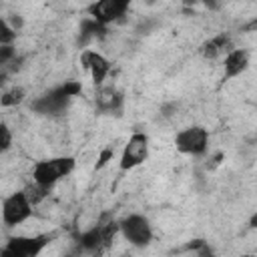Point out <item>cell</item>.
I'll list each match as a JSON object with an SVG mask.
<instances>
[{
	"label": "cell",
	"mask_w": 257,
	"mask_h": 257,
	"mask_svg": "<svg viewBox=\"0 0 257 257\" xmlns=\"http://www.w3.org/2000/svg\"><path fill=\"white\" fill-rule=\"evenodd\" d=\"M78 92H80V82L68 80V82H64V84L52 88V90L46 92L44 96L36 98V100L32 102V108H34L36 112H40V114H60V112L66 108L68 100H70L72 96H76Z\"/></svg>",
	"instance_id": "cell-1"
},
{
	"label": "cell",
	"mask_w": 257,
	"mask_h": 257,
	"mask_svg": "<svg viewBox=\"0 0 257 257\" xmlns=\"http://www.w3.org/2000/svg\"><path fill=\"white\" fill-rule=\"evenodd\" d=\"M74 169V159L72 157H52V159H44L38 161L32 169V181L44 185V187H52L54 183H58L60 179H64L66 175H70Z\"/></svg>",
	"instance_id": "cell-2"
},
{
	"label": "cell",
	"mask_w": 257,
	"mask_h": 257,
	"mask_svg": "<svg viewBox=\"0 0 257 257\" xmlns=\"http://www.w3.org/2000/svg\"><path fill=\"white\" fill-rule=\"evenodd\" d=\"M48 235H36V237H12L4 247L0 257H38L42 249L48 245Z\"/></svg>",
	"instance_id": "cell-3"
},
{
	"label": "cell",
	"mask_w": 257,
	"mask_h": 257,
	"mask_svg": "<svg viewBox=\"0 0 257 257\" xmlns=\"http://www.w3.org/2000/svg\"><path fill=\"white\" fill-rule=\"evenodd\" d=\"M120 233L135 247H147L153 241L151 223L143 215H128V217H124L120 221Z\"/></svg>",
	"instance_id": "cell-4"
},
{
	"label": "cell",
	"mask_w": 257,
	"mask_h": 257,
	"mask_svg": "<svg viewBox=\"0 0 257 257\" xmlns=\"http://www.w3.org/2000/svg\"><path fill=\"white\" fill-rule=\"evenodd\" d=\"M209 145V133L203 126H189L177 133L175 147L183 155H203Z\"/></svg>",
	"instance_id": "cell-5"
},
{
	"label": "cell",
	"mask_w": 257,
	"mask_h": 257,
	"mask_svg": "<svg viewBox=\"0 0 257 257\" xmlns=\"http://www.w3.org/2000/svg\"><path fill=\"white\" fill-rule=\"evenodd\" d=\"M30 215H32V205L26 199L24 191L12 193L10 197L4 199V203H2V221L8 227H14V225L24 223Z\"/></svg>",
	"instance_id": "cell-6"
},
{
	"label": "cell",
	"mask_w": 257,
	"mask_h": 257,
	"mask_svg": "<svg viewBox=\"0 0 257 257\" xmlns=\"http://www.w3.org/2000/svg\"><path fill=\"white\" fill-rule=\"evenodd\" d=\"M149 157V137L143 135V133H135L124 149H122V155H120V169L122 171H128V169H135L139 165H143Z\"/></svg>",
	"instance_id": "cell-7"
},
{
	"label": "cell",
	"mask_w": 257,
	"mask_h": 257,
	"mask_svg": "<svg viewBox=\"0 0 257 257\" xmlns=\"http://www.w3.org/2000/svg\"><path fill=\"white\" fill-rule=\"evenodd\" d=\"M86 10L92 20L106 26L118 20L120 16H124V12L128 10V2L126 0H98V2H92Z\"/></svg>",
	"instance_id": "cell-8"
},
{
	"label": "cell",
	"mask_w": 257,
	"mask_h": 257,
	"mask_svg": "<svg viewBox=\"0 0 257 257\" xmlns=\"http://www.w3.org/2000/svg\"><path fill=\"white\" fill-rule=\"evenodd\" d=\"M80 62H82V66L90 72L94 84H100V82L108 76V72H110V62H108L102 54H98V52H94V50H84V52L80 54Z\"/></svg>",
	"instance_id": "cell-9"
},
{
	"label": "cell",
	"mask_w": 257,
	"mask_h": 257,
	"mask_svg": "<svg viewBox=\"0 0 257 257\" xmlns=\"http://www.w3.org/2000/svg\"><path fill=\"white\" fill-rule=\"evenodd\" d=\"M249 66V54L241 48H233L225 54V78H235Z\"/></svg>",
	"instance_id": "cell-10"
},
{
	"label": "cell",
	"mask_w": 257,
	"mask_h": 257,
	"mask_svg": "<svg viewBox=\"0 0 257 257\" xmlns=\"http://www.w3.org/2000/svg\"><path fill=\"white\" fill-rule=\"evenodd\" d=\"M229 44H231L229 36H227V34H219V36L211 38L209 42H205L203 48H201V52H203L205 58H217V56H221V54L233 50V48H229Z\"/></svg>",
	"instance_id": "cell-11"
},
{
	"label": "cell",
	"mask_w": 257,
	"mask_h": 257,
	"mask_svg": "<svg viewBox=\"0 0 257 257\" xmlns=\"http://www.w3.org/2000/svg\"><path fill=\"white\" fill-rule=\"evenodd\" d=\"M96 104L100 110H106V112H112V110H120L122 106V94L114 88H104L96 94Z\"/></svg>",
	"instance_id": "cell-12"
},
{
	"label": "cell",
	"mask_w": 257,
	"mask_h": 257,
	"mask_svg": "<svg viewBox=\"0 0 257 257\" xmlns=\"http://www.w3.org/2000/svg\"><path fill=\"white\" fill-rule=\"evenodd\" d=\"M78 243L82 249L86 251H94L98 247L104 245V237H102V227H92L88 231H84L80 237H78Z\"/></svg>",
	"instance_id": "cell-13"
},
{
	"label": "cell",
	"mask_w": 257,
	"mask_h": 257,
	"mask_svg": "<svg viewBox=\"0 0 257 257\" xmlns=\"http://www.w3.org/2000/svg\"><path fill=\"white\" fill-rule=\"evenodd\" d=\"M104 32H106V26H102L100 22H96L92 18H86L80 24V38H82V42H86L90 38H96V36H102Z\"/></svg>",
	"instance_id": "cell-14"
},
{
	"label": "cell",
	"mask_w": 257,
	"mask_h": 257,
	"mask_svg": "<svg viewBox=\"0 0 257 257\" xmlns=\"http://www.w3.org/2000/svg\"><path fill=\"white\" fill-rule=\"evenodd\" d=\"M22 191H24V195H26V199L30 201L32 207L38 205L40 201H44V197L48 195V187H44V185H40V183H36V181H32L30 185H26Z\"/></svg>",
	"instance_id": "cell-15"
},
{
	"label": "cell",
	"mask_w": 257,
	"mask_h": 257,
	"mask_svg": "<svg viewBox=\"0 0 257 257\" xmlns=\"http://www.w3.org/2000/svg\"><path fill=\"white\" fill-rule=\"evenodd\" d=\"M22 100H24V88H20V86H14V88L6 90L0 98L2 106H14V104H20Z\"/></svg>",
	"instance_id": "cell-16"
},
{
	"label": "cell",
	"mask_w": 257,
	"mask_h": 257,
	"mask_svg": "<svg viewBox=\"0 0 257 257\" xmlns=\"http://www.w3.org/2000/svg\"><path fill=\"white\" fill-rule=\"evenodd\" d=\"M14 30L6 26V22H0V44L2 46H10V42L14 40Z\"/></svg>",
	"instance_id": "cell-17"
},
{
	"label": "cell",
	"mask_w": 257,
	"mask_h": 257,
	"mask_svg": "<svg viewBox=\"0 0 257 257\" xmlns=\"http://www.w3.org/2000/svg\"><path fill=\"white\" fill-rule=\"evenodd\" d=\"M0 135H2V151H8L10 149V143H12V137H10V131L6 124L0 126Z\"/></svg>",
	"instance_id": "cell-18"
},
{
	"label": "cell",
	"mask_w": 257,
	"mask_h": 257,
	"mask_svg": "<svg viewBox=\"0 0 257 257\" xmlns=\"http://www.w3.org/2000/svg\"><path fill=\"white\" fill-rule=\"evenodd\" d=\"M14 54V50H12V46H2L0 48V62L2 64H6L8 62V58Z\"/></svg>",
	"instance_id": "cell-19"
},
{
	"label": "cell",
	"mask_w": 257,
	"mask_h": 257,
	"mask_svg": "<svg viewBox=\"0 0 257 257\" xmlns=\"http://www.w3.org/2000/svg\"><path fill=\"white\" fill-rule=\"evenodd\" d=\"M108 157H110V151H104V153H102V157H100V161H98V167H102V165L108 161Z\"/></svg>",
	"instance_id": "cell-20"
},
{
	"label": "cell",
	"mask_w": 257,
	"mask_h": 257,
	"mask_svg": "<svg viewBox=\"0 0 257 257\" xmlns=\"http://www.w3.org/2000/svg\"><path fill=\"white\" fill-rule=\"evenodd\" d=\"M249 225L257 229V213H253V215H251V219H249Z\"/></svg>",
	"instance_id": "cell-21"
},
{
	"label": "cell",
	"mask_w": 257,
	"mask_h": 257,
	"mask_svg": "<svg viewBox=\"0 0 257 257\" xmlns=\"http://www.w3.org/2000/svg\"><path fill=\"white\" fill-rule=\"evenodd\" d=\"M245 257H251V255H245Z\"/></svg>",
	"instance_id": "cell-22"
}]
</instances>
